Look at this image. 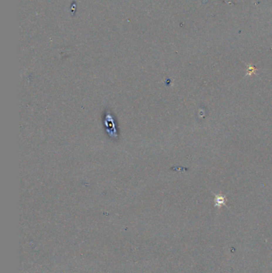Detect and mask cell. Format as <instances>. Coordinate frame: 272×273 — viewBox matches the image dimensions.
I'll use <instances>...</instances> for the list:
<instances>
[{
    "label": "cell",
    "mask_w": 272,
    "mask_h": 273,
    "mask_svg": "<svg viewBox=\"0 0 272 273\" xmlns=\"http://www.w3.org/2000/svg\"><path fill=\"white\" fill-rule=\"evenodd\" d=\"M215 207H218L220 208L222 205H225V197L221 195H216L215 196Z\"/></svg>",
    "instance_id": "obj_1"
}]
</instances>
